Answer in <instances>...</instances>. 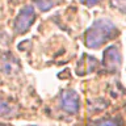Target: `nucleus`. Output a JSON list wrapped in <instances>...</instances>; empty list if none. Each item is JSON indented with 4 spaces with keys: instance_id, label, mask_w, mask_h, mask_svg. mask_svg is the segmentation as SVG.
I'll return each instance as SVG.
<instances>
[{
    "instance_id": "obj_12",
    "label": "nucleus",
    "mask_w": 126,
    "mask_h": 126,
    "mask_svg": "<svg viewBox=\"0 0 126 126\" xmlns=\"http://www.w3.org/2000/svg\"><path fill=\"white\" fill-rule=\"evenodd\" d=\"M0 126H5V125H3V124H0Z\"/></svg>"
},
{
    "instance_id": "obj_6",
    "label": "nucleus",
    "mask_w": 126,
    "mask_h": 126,
    "mask_svg": "<svg viewBox=\"0 0 126 126\" xmlns=\"http://www.w3.org/2000/svg\"><path fill=\"white\" fill-rule=\"evenodd\" d=\"M13 113V105L7 100L0 98V117H9Z\"/></svg>"
},
{
    "instance_id": "obj_7",
    "label": "nucleus",
    "mask_w": 126,
    "mask_h": 126,
    "mask_svg": "<svg viewBox=\"0 0 126 126\" xmlns=\"http://www.w3.org/2000/svg\"><path fill=\"white\" fill-rule=\"evenodd\" d=\"M35 5H37L42 12H47L50 11L53 7L57 5V0H34Z\"/></svg>"
},
{
    "instance_id": "obj_3",
    "label": "nucleus",
    "mask_w": 126,
    "mask_h": 126,
    "mask_svg": "<svg viewBox=\"0 0 126 126\" xmlns=\"http://www.w3.org/2000/svg\"><path fill=\"white\" fill-rule=\"evenodd\" d=\"M59 108L68 114H76L80 108V97L76 91L63 89L59 94Z\"/></svg>"
},
{
    "instance_id": "obj_8",
    "label": "nucleus",
    "mask_w": 126,
    "mask_h": 126,
    "mask_svg": "<svg viewBox=\"0 0 126 126\" xmlns=\"http://www.w3.org/2000/svg\"><path fill=\"white\" fill-rule=\"evenodd\" d=\"M106 106H108V101H105L104 98H96L93 101V105H89V109L92 112H100V110H104Z\"/></svg>"
},
{
    "instance_id": "obj_2",
    "label": "nucleus",
    "mask_w": 126,
    "mask_h": 126,
    "mask_svg": "<svg viewBox=\"0 0 126 126\" xmlns=\"http://www.w3.org/2000/svg\"><path fill=\"white\" fill-rule=\"evenodd\" d=\"M34 20H35V11L33 5H25L24 8H21L17 17L15 18V25H13L15 33L25 34L30 29V26L33 25Z\"/></svg>"
},
{
    "instance_id": "obj_13",
    "label": "nucleus",
    "mask_w": 126,
    "mask_h": 126,
    "mask_svg": "<svg viewBox=\"0 0 126 126\" xmlns=\"http://www.w3.org/2000/svg\"><path fill=\"white\" fill-rule=\"evenodd\" d=\"M116 1H120V0H116Z\"/></svg>"
},
{
    "instance_id": "obj_11",
    "label": "nucleus",
    "mask_w": 126,
    "mask_h": 126,
    "mask_svg": "<svg viewBox=\"0 0 126 126\" xmlns=\"http://www.w3.org/2000/svg\"><path fill=\"white\" fill-rule=\"evenodd\" d=\"M78 1L81 3V4H85L87 7H94V5H97V4H100L101 0H78Z\"/></svg>"
},
{
    "instance_id": "obj_9",
    "label": "nucleus",
    "mask_w": 126,
    "mask_h": 126,
    "mask_svg": "<svg viewBox=\"0 0 126 126\" xmlns=\"http://www.w3.org/2000/svg\"><path fill=\"white\" fill-rule=\"evenodd\" d=\"M94 126H117V122L112 118H101L94 122Z\"/></svg>"
},
{
    "instance_id": "obj_4",
    "label": "nucleus",
    "mask_w": 126,
    "mask_h": 126,
    "mask_svg": "<svg viewBox=\"0 0 126 126\" xmlns=\"http://www.w3.org/2000/svg\"><path fill=\"white\" fill-rule=\"evenodd\" d=\"M122 57L116 45H110L102 53V66L108 72H116L121 67Z\"/></svg>"
},
{
    "instance_id": "obj_5",
    "label": "nucleus",
    "mask_w": 126,
    "mask_h": 126,
    "mask_svg": "<svg viewBox=\"0 0 126 126\" xmlns=\"http://www.w3.org/2000/svg\"><path fill=\"white\" fill-rule=\"evenodd\" d=\"M20 68H21V67H20V63L13 55L4 54L3 57L0 58V70H1L3 74L8 75V76L16 75V74H18Z\"/></svg>"
},
{
    "instance_id": "obj_10",
    "label": "nucleus",
    "mask_w": 126,
    "mask_h": 126,
    "mask_svg": "<svg viewBox=\"0 0 126 126\" xmlns=\"http://www.w3.org/2000/svg\"><path fill=\"white\" fill-rule=\"evenodd\" d=\"M87 59H88V62H87V64H88V70H87V72L91 74V72H93V71L96 70V67H97V59L93 58L92 55H88Z\"/></svg>"
},
{
    "instance_id": "obj_1",
    "label": "nucleus",
    "mask_w": 126,
    "mask_h": 126,
    "mask_svg": "<svg viewBox=\"0 0 126 126\" xmlns=\"http://www.w3.org/2000/svg\"><path fill=\"white\" fill-rule=\"evenodd\" d=\"M117 34L116 25L109 18H97L85 32L84 43L88 49L96 50L104 45L106 41L112 39Z\"/></svg>"
}]
</instances>
